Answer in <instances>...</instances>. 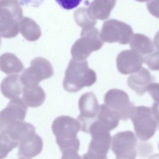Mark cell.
<instances>
[{
	"label": "cell",
	"mask_w": 159,
	"mask_h": 159,
	"mask_svg": "<svg viewBox=\"0 0 159 159\" xmlns=\"http://www.w3.org/2000/svg\"><path fill=\"white\" fill-rule=\"evenodd\" d=\"M52 130L62 152L61 158H80L78 155L80 141L77 138V134L81 130L79 120L68 116H58L53 120Z\"/></svg>",
	"instance_id": "6da1fadb"
},
{
	"label": "cell",
	"mask_w": 159,
	"mask_h": 159,
	"mask_svg": "<svg viewBox=\"0 0 159 159\" xmlns=\"http://www.w3.org/2000/svg\"><path fill=\"white\" fill-rule=\"evenodd\" d=\"M96 80V72L89 68L86 60L71 59L65 71L63 86L69 93H76L84 87L91 86Z\"/></svg>",
	"instance_id": "7a4b0ae2"
},
{
	"label": "cell",
	"mask_w": 159,
	"mask_h": 159,
	"mask_svg": "<svg viewBox=\"0 0 159 159\" xmlns=\"http://www.w3.org/2000/svg\"><path fill=\"white\" fill-rule=\"evenodd\" d=\"M88 133L91 135V140L88 147V151L83 158H107V153L112 142L109 131L95 120L89 126Z\"/></svg>",
	"instance_id": "3957f363"
},
{
	"label": "cell",
	"mask_w": 159,
	"mask_h": 159,
	"mask_svg": "<svg viewBox=\"0 0 159 159\" xmlns=\"http://www.w3.org/2000/svg\"><path fill=\"white\" fill-rule=\"evenodd\" d=\"M103 45L99 30L94 27L83 29L80 38L77 40L71 48L73 59L76 60H86L94 51L99 50Z\"/></svg>",
	"instance_id": "277c9868"
},
{
	"label": "cell",
	"mask_w": 159,
	"mask_h": 159,
	"mask_svg": "<svg viewBox=\"0 0 159 159\" xmlns=\"http://www.w3.org/2000/svg\"><path fill=\"white\" fill-rule=\"evenodd\" d=\"M130 119L134 124L136 135L140 140L147 141L155 134L157 122L153 118L150 107H135Z\"/></svg>",
	"instance_id": "5b68a950"
},
{
	"label": "cell",
	"mask_w": 159,
	"mask_h": 159,
	"mask_svg": "<svg viewBox=\"0 0 159 159\" xmlns=\"http://www.w3.org/2000/svg\"><path fill=\"white\" fill-rule=\"evenodd\" d=\"M53 75V69L50 61L43 57H36L31 61L30 66L23 71L20 79L24 86L31 88Z\"/></svg>",
	"instance_id": "8992f818"
},
{
	"label": "cell",
	"mask_w": 159,
	"mask_h": 159,
	"mask_svg": "<svg viewBox=\"0 0 159 159\" xmlns=\"http://www.w3.org/2000/svg\"><path fill=\"white\" fill-rule=\"evenodd\" d=\"M104 103L122 120L130 118L135 109L127 94L119 89L109 90L104 96Z\"/></svg>",
	"instance_id": "52a82bcc"
},
{
	"label": "cell",
	"mask_w": 159,
	"mask_h": 159,
	"mask_svg": "<svg viewBox=\"0 0 159 159\" xmlns=\"http://www.w3.org/2000/svg\"><path fill=\"white\" fill-rule=\"evenodd\" d=\"M132 35L133 30L129 25L116 19H111L104 22L100 37L103 42H118L125 45L129 42Z\"/></svg>",
	"instance_id": "ba28073f"
},
{
	"label": "cell",
	"mask_w": 159,
	"mask_h": 159,
	"mask_svg": "<svg viewBox=\"0 0 159 159\" xmlns=\"http://www.w3.org/2000/svg\"><path fill=\"white\" fill-rule=\"evenodd\" d=\"M137 143L132 132H120L112 137L111 150L117 158L133 159L137 155Z\"/></svg>",
	"instance_id": "9c48e42d"
},
{
	"label": "cell",
	"mask_w": 159,
	"mask_h": 159,
	"mask_svg": "<svg viewBox=\"0 0 159 159\" xmlns=\"http://www.w3.org/2000/svg\"><path fill=\"white\" fill-rule=\"evenodd\" d=\"M80 114L78 119L80 122L81 130L88 133L91 124L96 119L99 106L94 94L88 92L83 94L78 101Z\"/></svg>",
	"instance_id": "30bf717a"
},
{
	"label": "cell",
	"mask_w": 159,
	"mask_h": 159,
	"mask_svg": "<svg viewBox=\"0 0 159 159\" xmlns=\"http://www.w3.org/2000/svg\"><path fill=\"white\" fill-rule=\"evenodd\" d=\"M27 107L22 99L16 98L12 99L6 108L0 112V132L6 130L16 123L23 121Z\"/></svg>",
	"instance_id": "8fae6325"
},
{
	"label": "cell",
	"mask_w": 159,
	"mask_h": 159,
	"mask_svg": "<svg viewBox=\"0 0 159 159\" xmlns=\"http://www.w3.org/2000/svg\"><path fill=\"white\" fill-rule=\"evenodd\" d=\"M145 58L142 55L132 50L122 51L116 58V66L118 71L123 75L131 74L139 70Z\"/></svg>",
	"instance_id": "7c38bea8"
},
{
	"label": "cell",
	"mask_w": 159,
	"mask_h": 159,
	"mask_svg": "<svg viewBox=\"0 0 159 159\" xmlns=\"http://www.w3.org/2000/svg\"><path fill=\"white\" fill-rule=\"evenodd\" d=\"M154 80L155 77L150 74V71L142 67L137 71L131 73L127 78V83L129 88L137 94L143 95L147 86Z\"/></svg>",
	"instance_id": "4fadbf2b"
},
{
	"label": "cell",
	"mask_w": 159,
	"mask_h": 159,
	"mask_svg": "<svg viewBox=\"0 0 159 159\" xmlns=\"http://www.w3.org/2000/svg\"><path fill=\"white\" fill-rule=\"evenodd\" d=\"M5 134H7L12 139L18 143L25 141L36 135L35 127L24 120L11 125Z\"/></svg>",
	"instance_id": "5bb4252c"
},
{
	"label": "cell",
	"mask_w": 159,
	"mask_h": 159,
	"mask_svg": "<svg viewBox=\"0 0 159 159\" xmlns=\"http://www.w3.org/2000/svg\"><path fill=\"white\" fill-rule=\"evenodd\" d=\"M0 89L3 96L9 99L18 98L23 89L20 76L11 75L6 77L1 83Z\"/></svg>",
	"instance_id": "9a60e30c"
},
{
	"label": "cell",
	"mask_w": 159,
	"mask_h": 159,
	"mask_svg": "<svg viewBox=\"0 0 159 159\" xmlns=\"http://www.w3.org/2000/svg\"><path fill=\"white\" fill-rule=\"evenodd\" d=\"M42 139L36 134L32 138L20 143L17 155L20 158H32L39 155L42 150Z\"/></svg>",
	"instance_id": "2e32d148"
},
{
	"label": "cell",
	"mask_w": 159,
	"mask_h": 159,
	"mask_svg": "<svg viewBox=\"0 0 159 159\" xmlns=\"http://www.w3.org/2000/svg\"><path fill=\"white\" fill-rule=\"evenodd\" d=\"M116 2V0H93L88 11L96 19L105 20L109 17Z\"/></svg>",
	"instance_id": "e0dca14e"
},
{
	"label": "cell",
	"mask_w": 159,
	"mask_h": 159,
	"mask_svg": "<svg viewBox=\"0 0 159 159\" xmlns=\"http://www.w3.org/2000/svg\"><path fill=\"white\" fill-rule=\"evenodd\" d=\"M45 93L39 85L34 87L24 86L22 89V100L27 106L37 107L40 106L45 99Z\"/></svg>",
	"instance_id": "ac0fdd59"
},
{
	"label": "cell",
	"mask_w": 159,
	"mask_h": 159,
	"mask_svg": "<svg viewBox=\"0 0 159 159\" xmlns=\"http://www.w3.org/2000/svg\"><path fill=\"white\" fill-rule=\"evenodd\" d=\"M22 61L12 53H4L0 56V70L7 75L18 73L24 69Z\"/></svg>",
	"instance_id": "d6986e66"
},
{
	"label": "cell",
	"mask_w": 159,
	"mask_h": 159,
	"mask_svg": "<svg viewBox=\"0 0 159 159\" xmlns=\"http://www.w3.org/2000/svg\"><path fill=\"white\" fill-rule=\"evenodd\" d=\"M96 120L107 130L110 131L117 127L119 118L106 104L99 106V110Z\"/></svg>",
	"instance_id": "ffe728a7"
},
{
	"label": "cell",
	"mask_w": 159,
	"mask_h": 159,
	"mask_svg": "<svg viewBox=\"0 0 159 159\" xmlns=\"http://www.w3.org/2000/svg\"><path fill=\"white\" fill-rule=\"evenodd\" d=\"M129 42L131 49L142 56L149 55L153 51V42L143 34H133Z\"/></svg>",
	"instance_id": "44dd1931"
},
{
	"label": "cell",
	"mask_w": 159,
	"mask_h": 159,
	"mask_svg": "<svg viewBox=\"0 0 159 159\" xmlns=\"http://www.w3.org/2000/svg\"><path fill=\"white\" fill-rule=\"evenodd\" d=\"M74 17L76 23L83 29L93 27L96 24V19L91 16L88 8L84 7L78 9L75 12Z\"/></svg>",
	"instance_id": "7402d4cb"
},
{
	"label": "cell",
	"mask_w": 159,
	"mask_h": 159,
	"mask_svg": "<svg viewBox=\"0 0 159 159\" xmlns=\"http://www.w3.org/2000/svg\"><path fill=\"white\" fill-rule=\"evenodd\" d=\"M19 143L12 139L7 134L0 133V159L7 157L9 152L18 145Z\"/></svg>",
	"instance_id": "603a6c76"
},
{
	"label": "cell",
	"mask_w": 159,
	"mask_h": 159,
	"mask_svg": "<svg viewBox=\"0 0 159 159\" xmlns=\"http://www.w3.org/2000/svg\"><path fill=\"white\" fill-rule=\"evenodd\" d=\"M20 32L23 37L29 41H35L40 37L41 32L39 27L34 23L25 22L22 24Z\"/></svg>",
	"instance_id": "cb8c5ba5"
},
{
	"label": "cell",
	"mask_w": 159,
	"mask_h": 159,
	"mask_svg": "<svg viewBox=\"0 0 159 159\" xmlns=\"http://www.w3.org/2000/svg\"><path fill=\"white\" fill-rule=\"evenodd\" d=\"M148 68L153 71L159 70V51L148 56L146 60Z\"/></svg>",
	"instance_id": "d4e9b609"
},
{
	"label": "cell",
	"mask_w": 159,
	"mask_h": 159,
	"mask_svg": "<svg viewBox=\"0 0 159 159\" xmlns=\"http://www.w3.org/2000/svg\"><path fill=\"white\" fill-rule=\"evenodd\" d=\"M56 2L63 9L70 10L76 7L82 0H55Z\"/></svg>",
	"instance_id": "484cf974"
},
{
	"label": "cell",
	"mask_w": 159,
	"mask_h": 159,
	"mask_svg": "<svg viewBox=\"0 0 159 159\" xmlns=\"http://www.w3.org/2000/svg\"><path fill=\"white\" fill-rule=\"evenodd\" d=\"M155 102H159V83H151L146 90Z\"/></svg>",
	"instance_id": "4316f807"
},
{
	"label": "cell",
	"mask_w": 159,
	"mask_h": 159,
	"mask_svg": "<svg viewBox=\"0 0 159 159\" xmlns=\"http://www.w3.org/2000/svg\"><path fill=\"white\" fill-rule=\"evenodd\" d=\"M147 6L150 13L159 19V0H150Z\"/></svg>",
	"instance_id": "83f0119b"
},
{
	"label": "cell",
	"mask_w": 159,
	"mask_h": 159,
	"mask_svg": "<svg viewBox=\"0 0 159 159\" xmlns=\"http://www.w3.org/2000/svg\"><path fill=\"white\" fill-rule=\"evenodd\" d=\"M151 111L155 120L157 122H159V102H155L153 103Z\"/></svg>",
	"instance_id": "f1b7e54d"
},
{
	"label": "cell",
	"mask_w": 159,
	"mask_h": 159,
	"mask_svg": "<svg viewBox=\"0 0 159 159\" xmlns=\"http://www.w3.org/2000/svg\"><path fill=\"white\" fill-rule=\"evenodd\" d=\"M154 45L155 47L159 50V31L156 34L154 37Z\"/></svg>",
	"instance_id": "f546056e"
},
{
	"label": "cell",
	"mask_w": 159,
	"mask_h": 159,
	"mask_svg": "<svg viewBox=\"0 0 159 159\" xmlns=\"http://www.w3.org/2000/svg\"><path fill=\"white\" fill-rule=\"evenodd\" d=\"M137 1H139V2H147V1H149L150 0H136Z\"/></svg>",
	"instance_id": "4dcf8cb0"
},
{
	"label": "cell",
	"mask_w": 159,
	"mask_h": 159,
	"mask_svg": "<svg viewBox=\"0 0 159 159\" xmlns=\"http://www.w3.org/2000/svg\"><path fill=\"white\" fill-rule=\"evenodd\" d=\"M1 38H0V46H1Z\"/></svg>",
	"instance_id": "1f68e13d"
},
{
	"label": "cell",
	"mask_w": 159,
	"mask_h": 159,
	"mask_svg": "<svg viewBox=\"0 0 159 159\" xmlns=\"http://www.w3.org/2000/svg\"><path fill=\"white\" fill-rule=\"evenodd\" d=\"M158 150H159V143H158Z\"/></svg>",
	"instance_id": "d6a6232c"
}]
</instances>
